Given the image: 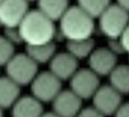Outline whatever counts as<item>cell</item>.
Listing matches in <instances>:
<instances>
[{"label": "cell", "instance_id": "9", "mask_svg": "<svg viewBox=\"0 0 129 117\" xmlns=\"http://www.w3.org/2000/svg\"><path fill=\"white\" fill-rule=\"evenodd\" d=\"M117 63L116 54L109 48L94 49L88 57L89 69L98 77L110 76Z\"/></svg>", "mask_w": 129, "mask_h": 117}, {"label": "cell", "instance_id": "21", "mask_svg": "<svg viewBox=\"0 0 129 117\" xmlns=\"http://www.w3.org/2000/svg\"><path fill=\"white\" fill-rule=\"evenodd\" d=\"M76 117H105L97 110L96 108H94L93 106H89V107H85V108H82V110L79 112Z\"/></svg>", "mask_w": 129, "mask_h": 117}, {"label": "cell", "instance_id": "12", "mask_svg": "<svg viewBox=\"0 0 129 117\" xmlns=\"http://www.w3.org/2000/svg\"><path fill=\"white\" fill-rule=\"evenodd\" d=\"M43 113L41 102L33 96L19 98L12 106V117H41Z\"/></svg>", "mask_w": 129, "mask_h": 117}, {"label": "cell", "instance_id": "2", "mask_svg": "<svg viewBox=\"0 0 129 117\" xmlns=\"http://www.w3.org/2000/svg\"><path fill=\"white\" fill-rule=\"evenodd\" d=\"M59 30L67 42L91 39L95 25L93 19L80 7H69L59 20Z\"/></svg>", "mask_w": 129, "mask_h": 117}, {"label": "cell", "instance_id": "22", "mask_svg": "<svg viewBox=\"0 0 129 117\" xmlns=\"http://www.w3.org/2000/svg\"><path fill=\"white\" fill-rule=\"evenodd\" d=\"M119 43L121 45V47L123 49V52H127L129 54V24L123 31L121 36L119 37Z\"/></svg>", "mask_w": 129, "mask_h": 117}, {"label": "cell", "instance_id": "24", "mask_svg": "<svg viewBox=\"0 0 129 117\" xmlns=\"http://www.w3.org/2000/svg\"><path fill=\"white\" fill-rule=\"evenodd\" d=\"M116 5L129 13V0H116Z\"/></svg>", "mask_w": 129, "mask_h": 117}, {"label": "cell", "instance_id": "17", "mask_svg": "<svg viewBox=\"0 0 129 117\" xmlns=\"http://www.w3.org/2000/svg\"><path fill=\"white\" fill-rule=\"evenodd\" d=\"M66 48L67 52L77 60L89 57L94 50V41L92 39H87L67 42Z\"/></svg>", "mask_w": 129, "mask_h": 117}, {"label": "cell", "instance_id": "23", "mask_svg": "<svg viewBox=\"0 0 129 117\" xmlns=\"http://www.w3.org/2000/svg\"><path fill=\"white\" fill-rule=\"evenodd\" d=\"M115 117H129V103L121 104L115 113Z\"/></svg>", "mask_w": 129, "mask_h": 117}, {"label": "cell", "instance_id": "25", "mask_svg": "<svg viewBox=\"0 0 129 117\" xmlns=\"http://www.w3.org/2000/svg\"><path fill=\"white\" fill-rule=\"evenodd\" d=\"M41 117H59V116L52 111V112H46V113H43V115Z\"/></svg>", "mask_w": 129, "mask_h": 117}, {"label": "cell", "instance_id": "5", "mask_svg": "<svg viewBox=\"0 0 129 117\" xmlns=\"http://www.w3.org/2000/svg\"><path fill=\"white\" fill-rule=\"evenodd\" d=\"M31 91L41 103L52 102L61 92V80L50 71L40 73L31 82Z\"/></svg>", "mask_w": 129, "mask_h": 117}, {"label": "cell", "instance_id": "8", "mask_svg": "<svg viewBox=\"0 0 129 117\" xmlns=\"http://www.w3.org/2000/svg\"><path fill=\"white\" fill-rule=\"evenodd\" d=\"M93 107L104 116H110L116 112L121 105V94L111 85L100 86L92 97Z\"/></svg>", "mask_w": 129, "mask_h": 117}, {"label": "cell", "instance_id": "15", "mask_svg": "<svg viewBox=\"0 0 129 117\" xmlns=\"http://www.w3.org/2000/svg\"><path fill=\"white\" fill-rule=\"evenodd\" d=\"M111 86L118 93L129 94V65H118L109 76Z\"/></svg>", "mask_w": 129, "mask_h": 117}, {"label": "cell", "instance_id": "16", "mask_svg": "<svg viewBox=\"0 0 129 117\" xmlns=\"http://www.w3.org/2000/svg\"><path fill=\"white\" fill-rule=\"evenodd\" d=\"M26 54L37 64H45L50 62L55 55V46L53 43L40 46H26Z\"/></svg>", "mask_w": 129, "mask_h": 117}, {"label": "cell", "instance_id": "26", "mask_svg": "<svg viewBox=\"0 0 129 117\" xmlns=\"http://www.w3.org/2000/svg\"><path fill=\"white\" fill-rule=\"evenodd\" d=\"M0 117H3V111H2L1 107H0Z\"/></svg>", "mask_w": 129, "mask_h": 117}, {"label": "cell", "instance_id": "18", "mask_svg": "<svg viewBox=\"0 0 129 117\" xmlns=\"http://www.w3.org/2000/svg\"><path fill=\"white\" fill-rule=\"evenodd\" d=\"M110 5L111 0H78V7L92 19L99 18Z\"/></svg>", "mask_w": 129, "mask_h": 117}, {"label": "cell", "instance_id": "1", "mask_svg": "<svg viewBox=\"0 0 129 117\" xmlns=\"http://www.w3.org/2000/svg\"><path fill=\"white\" fill-rule=\"evenodd\" d=\"M18 29L21 41L26 44V46L52 43L56 34L53 21L38 10L29 11Z\"/></svg>", "mask_w": 129, "mask_h": 117}, {"label": "cell", "instance_id": "4", "mask_svg": "<svg viewBox=\"0 0 129 117\" xmlns=\"http://www.w3.org/2000/svg\"><path fill=\"white\" fill-rule=\"evenodd\" d=\"M38 64L34 62L26 53L15 54L6 65L7 77L19 86L31 83L38 75Z\"/></svg>", "mask_w": 129, "mask_h": 117}, {"label": "cell", "instance_id": "7", "mask_svg": "<svg viewBox=\"0 0 129 117\" xmlns=\"http://www.w3.org/2000/svg\"><path fill=\"white\" fill-rule=\"evenodd\" d=\"M28 12L26 0H4L0 4V25L18 28Z\"/></svg>", "mask_w": 129, "mask_h": 117}, {"label": "cell", "instance_id": "6", "mask_svg": "<svg viewBox=\"0 0 129 117\" xmlns=\"http://www.w3.org/2000/svg\"><path fill=\"white\" fill-rule=\"evenodd\" d=\"M70 87L82 100H87L92 98L100 87L99 77L90 69L78 70L76 74L70 78Z\"/></svg>", "mask_w": 129, "mask_h": 117}, {"label": "cell", "instance_id": "3", "mask_svg": "<svg viewBox=\"0 0 129 117\" xmlns=\"http://www.w3.org/2000/svg\"><path fill=\"white\" fill-rule=\"evenodd\" d=\"M99 29L109 40H118L129 24V13L118 5H110L99 18Z\"/></svg>", "mask_w": 129, "mask_h": 117}, {"label": "cell", "instance_id": "19", "mask_svg": "<svg viewBox=\"0 0 129 117\" xmlns=\"http://www.w3.org/2000/svg\"><path fill=\"white\" fill-rule=\"evenodd\" d=\"M15 55V46L4 36H0V66H6Z\"/></svg>", "mask_w": 129, "mask_h": 117}, {"label": "cell", "instance_id": "20", "mask_svg": "<svg viewBox=\"0 0 129 117\" xmlns=\"http://www.w3.org/2000/svg\"><path fill=\"white\" fill-rule=\"evenodd\" d=\"M4 37L10 43H12L14 46L22 43L18 28H5V35H4Z\"/></svg>", "mask_w": 129, "mask_h": 117}, {"label": "cell", "instance_id": "29", "mask_svg": "<svg viewBox=\"0 0 129 117\" xmlns=\"http://www.w3.org/2000/svg\"><path fill=\"white\" fill-rule=\"evenodd\" d=\"M0 26H1V25H0Z\"/></svg>", "mask_w": 129, "mask_h": 117}, {"label": "cell", "instance_id": "14", "mask_svg": "<svg viewBox=\"0 0 129 117\" xmlns=\"http://www.w3.org/2000/svg\"><path fill=\"white\" fill-rule=\"evenodd\" d=\"M38 11H40L48 19L59 20L69 9L68 0H37Z\"/></svg>", "mask_w": 129, "mask_h": 117}, {"label": "cell", "instance_id": "11", "mask_svg": "<svg viewBox=\"0 0 129 117\" xmlns=\"http://www.w3.org/2000/svg\"><path fill=\"white\" fill-rule=\"evenodd\" d=\"M78 66V60L68 52L55 53L50 61V72L62 81L70 79L76 74Z\"/></svg>", "mask_w": 129, "mask_h": 117}, {"label": "cell", "instance_id": "13", "mask_svg": "<svg viewBox=\"0 0 129 117\" xmlns=\"http://www.w3.org/2000/svg\"><path fill=\"white\" fill-rule=\"evenodd\" d=\"M20 86L8 77L0 78V107H12L19 99Z\"/></svg>", "mask_w": 129, "mask_h": 117}, {"label": "cell", "instance_id": "28", "mask_svg": "<svg viewBox=\"0 0 129 117\" xmlns=\"http://www.w3.org/2000/svg\"><path fill=\"white\" fill-rule=\"evenodd\" d=\"M3 1H4V0H0V4H1V3L3 2Z\"/></svg>", "mask_w": 129, "mask_h": 117}, {"label": "cell", "instance_id": "10", "mask_svg": "<svg viewBox=\"0 0 129 117\" xmlns=\"http://www.w3.org/2000/svg\"><path fill=\"white\" fill-rule=\"evenodd\" d=\"M82 101L71 90H64L52 101V109L59 117H76L82 110Z\"/></svg>", "mask_w": 129, "mask_h": 117}, {"label": "cell", "instance_id": "27", "mask_svg": "<svg viewBox=\"0 0 129 117\" xmlns=\"http://www.w3.org/2000/svg\"><path fill=\"white\" fill-rule=\"evenodd\" d=\"M26 1H27V2H29V1L31 2V1H35V0H26Z\"/></svg>", "mask_w": 129, "mask_h": 117}]
</instances>
